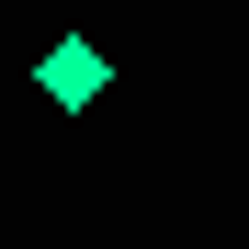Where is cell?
I'll return each mask as SVG.
<instances>
[{
    "mask_svg": "<svg viewBox=\"0 0 249 249\" xmlns=\"http://www.w3.org/2000/svg\"><path fill=\"white\" fill-rule=\"evenodd\" d=\"M34 91H46L57 113H91L102 102V46H91V34H57V46L34 57Z\"/></svg>",
    "mask_w": 249,
    "mask_h": 249,
    "instance_id": "6da1fadb",
    "label": "cell"
}]
</instances>
